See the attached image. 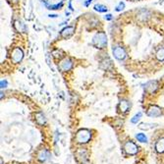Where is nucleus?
<instances>
[{"instance_id": "f257e3e1", "label": "nucleus", "mask_w": 164, "mask_h": 164, "mask_svg": "<svg viewBox=\"0 0 164 164\" xmlns=\"http://www.w3.org/2000/svg\"><path fill=\"white\" fill-rule=\"evenodd\" d=\"M92 44L94 47H96V48H99V49L104 48V47L106 46V44H107L106 35H105L103 31H99V33L96 34L93 38H92Z\"/></svg>"}, {"instance_id": "f03ea898", "label": "nucleus", "mask_w": 164, "mask_h": 164, "mask_svg": "<svg viewBox=\"0 0 164 164\" xmlns=\"http://www.w3.org/2000/svg\"><path fill=\"white\" fill-rule=\"evenodd\" d=\"M92 137L91 131L88 129H81L77 132L76 135V141L79 144H86Z\"/></svg>"}, {"instance_id": "7ed1b4c3", "label": "nucleus", "mask_w": 164, "mask_h": 164, "mask_svg": "<svg viewBox=\"0 0 164 164\" xmlns=\"http://www.w3.org/2000/svg\"><path fill=\"white\" fill-rule=\"evenodd\" d=\"M24 57V52L23 50L19 48V47H16L12 50V53H11V60L13 61V63H20L22 61Z\"/></svg>"}, {"instance_id": "20e7f679", "label": "nucleus", "mask_w": 164, "mask_h": 164, "mask_svg": "<svg viewBox=\"0 0 164 164\" xmlns=\"http://www.w3.org/2000/svg\"><path fill=\"white\" fill-rule=\"evenodd\" d=\"M124 150H125V151L128 153V154H130V155H135V154H137V145L136 144H134L133 141H127L126 144H125V146H124Z\"/></svg>"}, {"instance_id": "39448f33", "label": "nucleus", "mask_w": 164, "mask_h": 164, "mask_svg": "<svg viewBox=\"0 0 164 164\" xmlns=\"http://www.w3.org/2000/svg\"><path fill=\"white\" fill-rule=\"evenodd\" d=\"M113 55L114 57L116 58V59H118V60H124L125 58H126V51L125 49L123 48V47H121V46H115L113 47Z\"/></svg>"}, {"instance_id": "423d86ee", "label": "nucleus", "mask_w": 164, "mask_h": 164, "mask_svg": "<svg viewBox=\"0 0 164 164\" xmlns=\"http://www.w3.org/2000/svg\"><path fill=\"white\" fill-rule=\"evenodd\" d=\"M73 67V62L69 58H64L60 63H59V69L63 72H67L71 70Z\"/></svg>"}, {"instance_id": "0eeeda50", "label": "nucleus", "mask_w": 164, "mask_h": 164, "mask_svg": "<svg viewBox=\"0 0 164 164\" xmlns=\"http://www.w3.org/2000/svg\"><path fill=\"white\" fill-rule=\"evenodd\" d=\"M147 115L150 116V117H158V116L161 115V109L156 105H152L147 110Z\"/></svg>"}, {"instance_id": "6e6552de", "label": "nucleus", "mask_w": 164, "mask_h": 164, "mask_svg": "<svg viewBox=\"0 0 164 164\" xmlns=\"http://www.w3.org/2000/svg\"><path fill=\"white\" fill-rule=\"evenodd\" d=\"M74 31H75V28H74V27H66V28H64L61 31L60 35H61V36L63 39H67V38L71 36L74 34Z\"/></svg>"}, {"instance_id": "1a4fd4ad", "label": "nucleus", "mask_w": 164, "mask_h": 164, "mask_svg": "<svg viewBox=\"0 0 164 164\" xmlns=\"http://www.w3.org/2000/svg\"><path fill=\"white\" fill-rule=\"evenodd\" d=\"M157 87H158L157 82H155V81L149 82L146 84V91L149 92L150 93H153L157 89Z\"/></svg>"}, {"instance_id": "9d476101", "label": "nucleus", "mask_w": 164, "mask_h": 164, "mask_svg": "<svg viewBox=\"0 0 164 164\" xmlns=\"http://www.w3.org/2000/svg\"><path fill=\"white\" fill-rule=\"evenodd\" d=\"M49 157H50V153H49L48 150H41L38 153V158L40 161H46Z\"/></svg>"}, {"instance_id": "9b49d317", "label": "nucleus", "mask_w": 164, "mask_h": 164, "mask_svg": "<svg viewBox=\"0 0 164 164\" xmlns=\"http://www.w3.org/2000/svg\"><path fill=\"white\" fill-rule=\"evenodd\" d=\"M155 150L158 153L164 152V137L159 139L155 144Z\"/></svg>"}, {"instance_id": "f8f14e48", "label": "nucleus", "mask_w": 164, "mask_h": 164, "mask_svg": "<svg viewBox=\"0 0 164 164\" xmlns=\"http://www.w3.org/2000/svg\"><path fill=\"white\" fill-rule=\"evenodd\" d=\"M129 109V102L127 101V100H121L120 103H119V110L121 112H127V110Z\"/></svg>"}, {"instance_id": "ddd939ff", "label": "nucleus", "mask_w": 164, "mask_h": 164, "mask_svg": "<svg viewBox=\"0 0 164 164\" xmlns=\"http://www.w3.org/2000/svg\"><path fill=\"white\" fill-rule=\"evenodd\" d=\"M35 121H36V123L39 124V125H44L45 122H46V119H45L43 114L39 112V113L35 114Z\"/></svg>"}, {"instance_id": "4468645a", "label": "nucleus", "mask_w": 164, "mask_h": 164, "mask_svg": "<svg viewBox=\"0 0 164 164\" xmlns=\"http://www.w3.org/2000/svg\"><path fill=\"white\" fill-rule=\"evenodd\" d=\"M93 8L96 11H98L100 13H105V12H107V10H108V8L106 6H104V5H102V4H96Z\"/></svg>"}, {"instance_id": "2eb2a0df", "label": "nucleus", "mask_w": 164, "mask_h": 164, "mask_svg": "<svg viewBox=\"0 0 164 164\" xmlns=\"http://www.w3.org/2000/svg\"><path fill=\"white\" fill-rule=\"evenodd\" d=\"M14 27H15L16 30L19 31H26L25 25L22 22H20V21H16L15 24H14Z\"/></svg>"}, {"instance_id": "dca6fc26", "label": "nucleus", "mask_w": 164, "mask_h": 164, "mask_svg": "<svg viewBox=\"0 0 164 164\" xmlns=\"http://www.w3.org/2000/svg\"><path fill=\"white\" fill-rule=\"evenodd\" d=\"M156 59L159 60V61H163L164 60V47L162 48H159L157 51H156Z\"/></svg>"}, {"instance_id": "f3484780", "label": "nucleus", "mask_w": 164, "mask_h": 164, "mask_svg": "<svg viewBox=\"0 0 164 164\" xmlns=\"http://www.w3.org/2000/svg\"><path fill=\"white\" fill-rule=\"evenodd\" d=\"M62 6H63V1L58 4H54V5H46L47 9H49V10H57V9H60Z\"/></svg>"}, {"instance_id": "a211bd4d", "label": "nucleus", "mask_w": 164, "mask_h": 164, "mask_svg": "<svg viewBox=\"0 0 164 164\" xmlns=\"http://www.w3.org/2000/svg\"><path fill=\"white\" fill-rule=\"evenodd\" d=\"M136 137H137V140L141 142H146L147 141V137L145 134H137L136 136Z\"/></svg>"}, {"instance_id": "6ab92c4d", "label": "nucleus", "mask_w": 164, "mask_h": 164, "mask_svg": "<svg viewBox=\"0 0 164 164\" xmlns=\"http://www.w3.org/2000/svg\"><path fill=\"white\" fill-rule=\"evenodd\" d=\"M155 125L154 124H146V123H141L140 126H139V128L140 129H142V130H149V129H151V128H153Z\"/></svg>"}, {"instance_id": "aec40b11", "label": "nucleus", "mask_w": 164, "mask_h": 164, "mask_svg": "<svg viewBox=\"0 0 164 164\" xmlns=\"http://www.w3.org/2000/svg\"><path fill=\"white\" fill-rule=\"evenodd\" d=\"M141 112H139L137 114H136L133 118L131 119V122L133 123V124H136V123H137V121H139L140 119H141Z\"/></svg>"}, {"instance_id": "412c9836", "label": "nucleus", "mask_w": 164, "mask_h": 164, "mask_svg": "<svg viewBox=\"0 0 164 164\" xmlns=\"http://www.w3.org/2000/svg\"><path fill=\"white\" fill-rule=\"evenodd\" d=\"M124 8H125V4L123 3V2H120L118 5H117V7H116V11L117 12H120V11H122V10H124Z\"/></svg>"}, {"instance_id": "4be33fe9", "label": "nucleus", "mask_w": 164, "mask_h": 164, "mask_svg": "<svg viewBox=\"0 0 164 164\" xmlns=\"http://www.w3.org/2000/svg\"><path fill=\"white\" fill-rule=\"evenodd\" d=\"M0 84H1V88H5L7 87V82H6V81H3V80H2Z\"/></svg>"}, {"instance_id": "5701e85b", "label": "nucleus", "mask_w": 164, "mask_h": 164, "mask_svg": "<svg viewBox=\"0 0 164 164\" xmlns=\"http://www.w3.org/2000/svg\"><path fill=\"white\" fill-rule=\"evenodd\" d=\"M105 20H112V15L111 14H107V15H105Z\"/></svg>"}, {"instance_id": "b1692460", "label": "nucleus", "mask_w": 164, "mask_h": 164, "mask_svg": "<svg viewBox=\"0 0 164 164\" xmlns=\"http://www.w3.org/2000/svg\"><path fill=\"white\" fill-rule=\"evenodd\" d=\"M69 8H70V10H73V8H72V0H70V2H69Z\"/></svg>"}, {"instance_id": "393cba45", "label": "nucleus", "mask_w": 164, "mask_h": 164, "mask_svg": "<svg viewBox=\"0 0 164 164\" xmlns=\"http://www.w3.org/2000/svg\"><path fill=\"white\" fill-rule=\"evenodd\" d=\"M48 16H49L50 18H56L57 17V15H54V14L53 15H48Z\"/></svg>"}, {"instance_id": "a878e982", "label": "nucleus", "mask_w": 164, "mask_h": 164, "mask_svg": "<svg viewBox=\"0 0 164 164\" xmlns=\"http://www.w3.org/2000/svg\"><path fill=\"white\" fill-rule=\"evenodd\" d=\"M92 1V0H88V1L86 2V6H88V5L89 3H91Z\"/></svg>"}, {"instance_id": "bb28decb", "label": "nucleus", "mask_w": 164, "mask_h": 164, "mask_svg": "<svg viewBox=\"0 0 164 164\" xmlns=\"http://www.w3.org/2000/svg\"><path fill=\"white\" fill-rule=\"evenodd\" d=\"M0 164H3V159H2V157H1V159H0Z\"/></svg>"}, {"instance_id": "cd10ccee", "label": "nucleus", "mask_w": 164, "mask_h": 164, "mask_svg": "<svg viewBox=\"0 0 164 164\" xmlns=\"http://www.w3.org/2000/svg\"><path fill=\"white\" fill-rule=\"evenodd\" d=\"M11 1H13V2H17L18 0H11Z\"/></svg>"}]
</instances>
